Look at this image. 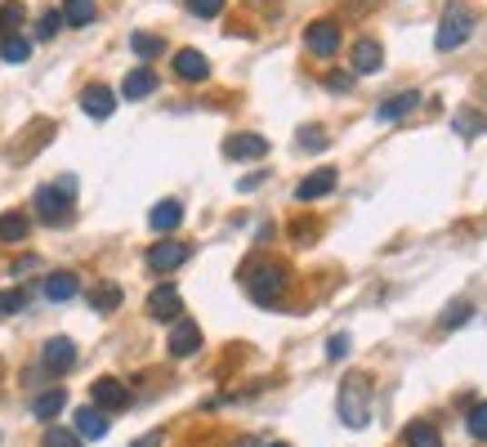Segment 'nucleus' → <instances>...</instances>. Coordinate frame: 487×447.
Masks as SVG:
<instances>
[{
    "label": "nucleus",
    "mask_w": 487,
    "mask_h": 447,
    "mask_svg": "<svg viewBox=\"0 0 487 447\" xmlns=\"http://www.w3.org/2000/svg\"><path fill=\"white\" fill-rule=\"evenodd\" d=\"M269 447H291V443H269Z\"/></svg>",
    "instance_id": "41"
},
{
    "label": "nucleus",
    "mask_w": 487,
    "mask_h": 447,
    "mask_svg": "<svg viewBox=\"0 0 487 447\" xmlns=\"http://www.w3.org/2000/svg\"><path fill=\"white\" fill-rule=\"evenodd\" d=\"M63 407H67V393H63V390H45L36 402H32V416H36V421H55Z\"/></svg>",
    "instance_id": "22"
},
{
    "label": "nucleus",
    "mask_w": 487,
    "mask_h": 447,
    "mask_svg": "<svg viewBox=\"0 0 487 447\" xmlns=\"http://www.w3.org/2000/svg\"><path fill=\"white\" fill-rule=\"evenodd\" d=\"M23 304H27V295H23V291H0V323H5V318H14V313H23Z\"/></svg>",
    "instance_id": "34"
},
{
    "label": "nucleus",
    "mask_w": 487,
    "mask_h": 447,
    "mask_svg": "<svg viewBox=\"0 0 487 447\" xmlns=\"http://www.w3.org/2000/svg\"><path fill=\"white\" fill-rule=\"evenodd\" d=\"M76 434L81 439H104L108 434V412L104 407H76Z\"/></svg>",
    "instance_id": "17"
},
{
    "label": "nucleus",
    "mask_w": 487,
    "mask_h": 447,
    "mask_svg": "<svg viewBox=\"0 0 487 447\" xmlns=\"http://www.w3.org/2000/svg\"><path fill=\"white\" fill-rule=\"evenodd\" d=\"M58 32H63V14H58V9H45L41 23H36V36H41V41H55Z\"/></svg>",
    "instance_id": "32"
},
{
    "label": "nucleus",
    "mask_w": 487,
    "mask_h": 447,
    "mask_svg": "<svg viewBox=\"0 0 487 447\" xmlns=\"http://www.w3.org/2000/svg\"><path fill=\"white\" fill-rule=\"evenodd\" d=\"M58 14H63L67 27H90V23L99 18V5H94V0H67Z\"/></svg>",
    "instance_id": "20"
},
{
    "label": "nucleus",
    "mask_w": 487,
    "mask_h": 447,
    "mask_svg": "<svg viewBox=\"0 0 487 447\" xmlns=\"http://www.w3.org/2000/svg\"><path fill=\"white\" fill-rule=\"evenodd\" d=\"M242 286H246V295L255 300V304H282V295H286V286H291V269L282 264V260H260V264H251L246 273H242Z\"/></svg>",
    "instance_id": "1"
},
{
    "label": "nucleus",
    "mask_w": 487,
    "mask_h": 447,
    "mask_svg": "<svg viewBox=\"0 0 487 447\" xmlns=\"http://www.w3.org/2000/svg\"><path fill=\"white\" fill-rule=\"evenodd\" d=\"M202 349V327L193 318H174L170 327V358H193Z\"/></svg>",
    "instance_id": "7"
},
{
    "label": "nucleus",
    "mask_w": 487,
    "mask_h": 447,
    "mask_svg": "<svg viewBox=\"0 0 487 447\" xmlns=\"http://www.w3.org/2000/svg\"><path fill=\"white\" fill-rule=\"evenodd\" d=\"M188 14H197V18H219V14H224V0H188Z\"/></svg>",
    "instance_id": "36"
},
{
    "label": "nucleus",
    "mask_w": 487,
    "mask_h": 447,
    "mask_svg": "<svg viewBox=\"0 0 487 447\" xmlns=\"http://www.w3.org/2000/svg\"><path fill=\"white\" fill-rule=\"evenodd\" d=\"M452 130L465 134V139H474V134H483L487 130V116L483 112H474V108H461L456 116H452Z\"/></svg>",
    "instance_id": "23"
},
{
    "label": "nucleus",
    "mask_w": 487,
    "mask_h": 447,
    "mask_svg": "<svg viewBox=\"0 0 487 447\" xmlns=\"http://www.w3.org/2000/svg\"><path fill=\"white\" fill-rule=\"evenodd\" d=\"M416 108H421V94H416V90H403V94H393V99L380 104L376 121H398V116H412Z\"/></svg>",
    "instance_id": "18"
},
{
    "label": "nucleus",
    "mask_w": 487,
    "mask_h": 447,
    "mask_svg": "<svg viewBox=\"0 0 487 447\" xmlns=\"http://www.w3.org/2000/svg\"><path fill=\"white\" fill-rule=\"evenodd\" d=\"M134 447H162V430H153L148 439H139V443H134Z\"/></svg>",
    "instance_id": "40"
},
{
    "label": "nucleus",
    "mask_w": 487,
    "mask_h": 447,
    "mask_svg": "<svg viewBox=\"0 0 487 447\" xmlns=\"http://www.w3.org/2000/svg\"><path fill=\"white\" fill-rule=\"evenodd\" d=\"M349 58H353V76H372V72H380V63H384V50H380L372 36H363Z\"/></svg>",
    "instance_id": "14"
},
{
    "label": "nucleus",
    "mask_w": 487,
    "mask_h": 447,
    "mask_svg": "<svg viewBox=\"0 0 487 447\" xmlns=\"http://www.w3.org/2000/svg\"><path fill=\"white\" fill-rule=\"evenodd\" d=\"M335 184H340V174H335L331 166H323V170H313V174H304V179H300L295 197H300V202H318V197H326Z\"/></svg>",
    "instance_id": "12"
},
{
    "label": "nucleus",
    "mask_w": 487,
    "mask_h": 447,
    "mask_svg": "<svg viewBox=\"0 0 487 447\" xmlns=\"http://www.w3.org/2000/svg\"><path fill=\"white\" fill-rule=\"evenodd\" d=\"M407 447H442V439H438V430L430 421H412L407 425Z\"/></svg>",
    "instance_id": "28"
},
{
    "label": "nucleus",
    "mask_w": 487,
    "mask_h": 447,
    "mask_svg": "<svg viewBox=\"0 0 487 447\" xmlns=\"http://www.w3.org/2000/svg\"><path fill=\"white\" fill-rule=\"evenodd\" d=\"M465 430H470L474 439H483V443H487V402H474V407H470V416H465Z\"/></svg>",
    "instance_id": "31"
},
{
    "label": "nucleus",
    "mask_w": 487,
    "mask_h": 447,
    "mask_svg": "<svg viewBox=\"0 0 487 447\" xmlns=\"http://www.w3.org/2000/svg\"><path fill=\"white\" fill-rule=\"evenodd\" d=\"M304 50L318 55V58H331L340 50V23H331V18L309 23V27H304Z\"/></svg>",
    "instance_id": "5"
},
{
    "label": "nucleus",
    "mask_w": 487,
    "mask_h": 447,
    "mask_svg": "<svg viewBox=\"0 0 487 447\" xmlns=\"http://www.w3.org/2000/svg\"><path fill=\"white\" fill-rule=\"evenodd\" d=\"M130 50H134L139 58H162L165 41L157 36V32H134V36H130Z\"/></svg>",
    "instance_id": "26"
},
{
    "label": "nucleus",
    "mask_w": 487,
    "mask_h": 447,
    "mask_svg": "<svg viewBox=\"0 0 487 447\" xmlns=\"http://www.w3.org/2000/svg\"><path fill=\"white\" fill-rule=\"evenodd\" d=\"M153 90H157V72H153V67H134V72L125 76V85H121L125 99H148Z\"/></svg>",
    "instance_id": "19"
},
{
    "label": "nucleus",
    "mask_w": 487,
    "mask_h": 447,
    "mask_svg": "<svg viewBox=\"0 0 487 447\" xmlns=\"http://www.w3.org/2000/svg\"><path fill=\"white\" fill-rule=\"evenodd\" d=\"M27 55H32V41H27V36H18V32L0 36V58H5V63H27Z\"/></svg>",
    "instance_id": "25"
},
{
    "label": "nucleus",
    "mask_w": 487,
    "mask_h": 447,
    "mask_svg": "<svg viewBox=\"0 0 487 447\" xmlns=\"http://www.w3.org/2000/svg\"><path fill=\"white\" fill-rule=\"evenodd\" d=\"M23 18H27V14H23V5H18V0H5V5H0V36L18 32V27H23Z\"/></svg>",
    "instance_id": "29"
},
{
    "label": "nucleus",
    "mask_w": 487,
    "mask_h": 447,
    "mask_svg": "<svg viewBox=\"0 0 487 447\" xmlns=\"http://www.w3.org/2000/svg\"><path fill=\"white\" fill-rule=\"evenodd\" d=\"M470 313H474V304H470V300H456V304H447V309H442V332H452V327L470 323Z\"/></svg>",
    "instance_id": "30"
},
{
    "label": "nucleus",
    "mask_w": 487,
    "mask_h": 447,
    "mask_svg": "<svg viewBox=\"0 0 487 447\" xmlns=\"http://www.w3.org/2000/svg\"><path fill=\"white\" fill-rule=\"evenodd\" d=\"M474 27H479L474 9L461 5V0H452V5L442 9V18H438V36H433V45H438L442 55H447V50H461V45L474 36Z\"/></svg>",
    "instance_id": "3"
},
{
    "label": "nucleus",
    "mask_w": 487,
    "mask_h": 447,
    "mask_svg": "<svg viewBox=\"0 0 487 447\" xmlns=\"http://www.w3.org/2000/svg\"><path fill=\"white\" fill-rule=\"evenodd\" d=\"M188 255H193L188 242H153V246H148V269H153V273H170V269H179Z\"/></svg>",
    "instance_id": "6"
},
{
    "label": "nucleus",
    "mask_w": 487,
    "mask_h": 447,
    "mask_svg": "<svg viewBox=\"0 0 487 447\" xmlns=\"http://www.w3.org/2000/svg\"><path fill=\"white\" fill-rule=\"evenodd\" d=\"M326 358H331V363L349 358V335H331V340H326Z\"/></svg>",
    "instance_id": "37"
},
{
    "label": "nucleus",
    "mask_w": 487,
    "mask_h": 447,
    "mask_svg": "<svg viewBox=\"0 0 487 447\" xmlns=\"http://www.w3.org/2000/svg\"><path fill=\"white\" fill-rule=\"evenodd\" d=\"M269 153V139L264 134H228L224 139V157L228 162H255Z\"/></svg>",
    "instance_id": "8"
},
{
    "label": "nucleus",
    "mask_w": 487,
    "mask_h": 447,
    "mask_svg": "<svg viewBox=\"0 0 487 447\" xmlns=\"http://www.w3.org/2000/svg\"><path fill=\"white\" fill-rule=\"evenodd\" d=\"M116 304H121V286L104 282V286H94V291H90V309H94V313H112Z\"/></svg>",
    "instance_id": "27"
},
{
    "label": "nucleus",
    "mask_w": 487,
    "mask_h": 447,
    "mask_svg": "<svg viewBox=\"0 0 487 447\" xmlns=\"http://www.w3.org/2000/svg\"><path fill=\"white\" fill-rule=\"evenodd\" d=\"M335 407H340V421L349 430H363L372 421V385H367V376H344Z\"/></svg>",
    "instance_id": "4"
},
{
    "label": "nucleus",
    "mask_w": 487,
    "mask_h": 447,
    "mask_svg": "<svg viewBox=\"0 0 487 447\" xmlns=\"http://www.w3.org/2000/svg\"><path fill=\"white\" fill-rule=\"evenodd\" d=\"M184 313V300H179V291L170 286V282H162L153 295H148V318H157V323H174Z\"/></svg>",
    "instance_id": "9"
},
{
    "label": "nucleus",
    "mask_w": 487,
    "mask_h": 447,
    "mask_svg": "<svg viewBox=\"0 0 487 447\" xmlns=\"http://www.w3.org/2000/svg\"><path fill=\"white\" fill-rule=\"evenodd\" d=\"M81 108L90 112L94 121H108L112 112H116V94H112L108 85H85L81 90Z\"/></svg>",
    "instance_id": "13"
},
{
    "label": "nucleus",
    "mask_w": 487,
    "mask_h": 447,
    "mask_svg": "<svg viewBox=\"0 0 487 447\" xmlns=\"http://www.w3.org/2000/svg\"><path fill=\"white\" fill-rule=\"evenodd\" d=\"M45 447H81V434H76V430H63V425H50V430H45Z\"/></svg>",
    "instance_id": "33"
},
{
    "label": "nucleus",
    "mask_w": 487,
    "mask_h": 447,
    "mask_svg": "<svg viewBox=\"0 0 487 447\" xmlns=\"http://www.w3.org/2000/svg\"><path fill=\"white\" fill-rule=\"evenodd\" d=\"M41 363L55 372V376H63V372H72L76 367V344L67 340V335H55V340H45V349H41Z\"/></svg>",
    "instance_id": "10"
},
{
    "label": "nucleus",
    "mask_w": 487,
    "mask_h": 447,
    "mask_svg": "<svg viewBox=\"0 0 487 447\" xmlns=\"http://www.w3.org/2000/svg\"><path fill=\"white\" fill-rule=\"evenodd\" d=\"M260 184H264V174H246V179H242V193H251V188H260Z\"/></svg>",
    "instance_id": "39"
},
{
    "label": "nucleus",
    "mask_w": 487,
    "mask_h": 447,
    "mask_svg": "<svg viewBox=\"0 0 487 447\" xmlns=\"http://www.w3.org/2000/svg\"><path fill=\"white\" fill-rule=\"evenodd\" d=\"M36 264H41L36 255H23V260H14V278H18V273H27V269H36Z\"/></svg>",
    "instance_id": "38"
},
{
    "label": "nucleus",
    "mask_w": 487,
    "mask_h": 447,
    "mask_svg": "<svg viewBox=\"0 0 487 447\" xmlns=\"http://www.w3.org/2000/svg\"><path fill=\"white\" fill-rule=\"evenodd\" d=\"M326 144H331V139H326L323 125H309V130H300V148H309V153H323Z\"/></svg>",
    "instance_id": "35"
},
{
    "label": "nucleus",
    "mask_w": 487,
    "mask_h": 447,
    "mask_svg": "<svg viewBox=\"0 0 487 447\" xmlns=\"http://www.w3.org/2000/svg\"><path fill=\"white\" fill-rule=\"evenodd\" d=\"M76 291H81V278H76V273H50V278H45V300H55V304L72 300Z\"/></svg>",
    "instance_id": "21"
},
{
    "label": "nucleus",
    "mask_w": 487,
    "mask_h": 447,
    "mask_svg": "<svg viewBox=\"0 0 487 447\" xmlns=\"http://www.w3.org/2000/svg\"><path fill=\"white\" fill-rule=\"evenodd\" d=\"M174 76H184V81H206L211 76V63L202 50H179L174 55Z\"/></svg>",
    "instance_id": "15"
},
{
    "label": "nucleus",
    "mask_w": 487,
    "mask_h": 447,
    "mask_svg": "<svg viewBox=\"0 0 487 447\" xmlns=\"http://www.w3.org/2000/svg\"><path fill=\"white\" fill-rule=\"evenodd\" d=\"M90 393H94V407H104V412H121V407H130V390H125L116 376H99Z\"/></svg>",
    "instance_id": "11"
},
{
    "label": "nucleus",
    "mask_w": 487,
    "mask_h": 447,
    "mask_svg": "<svg viewBox=\"0 0 487 447\" xmlns=\"http://www.w3.org/2000/svg\"><path fill=\"white\" fill-rule=\"evenodd\" d=\"M148 224H153V233H174V228L184 224V202H174V197L157 202L153 215H148Z\"/></svg>",
    "instance_id": "16"
},
{
    "label": "nucleus",
    "mask_w": 487,
    "mask_h": 447,
    "mask_svg": "<svg viewBox=\"0 0 487 447\" xmlns=\"http://www.w3.org/2000/svg\"><path fill=\"white\" fill-rule=\"evenodd\" d=\"M27 228H32V220H27L23 211H5V215H0V242H23Z\"/></svg>",
    "instance_id": "24"
},
{
    "label": "nucleus",
    "mask_w": 487,
    "mask_h": 447,
    "mask_svg": "<svg viewBox=\"0 0 487 447\" xmlns=\"http://www.w3.org/2000/svg\"><path fill=\"white\" fill-rule=\"evenodd\" d=\"M32 206H36V220L41 224H67L76 215V179L63 174L58 184H41Z\"/></svg>",
    "instance_id": "2"
}]
</instances>
